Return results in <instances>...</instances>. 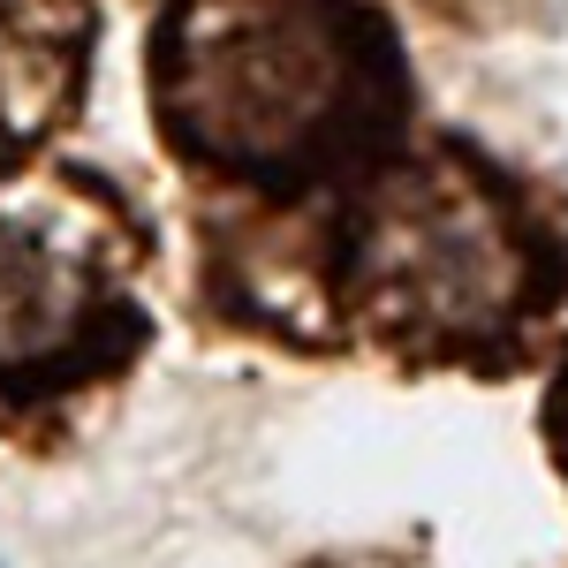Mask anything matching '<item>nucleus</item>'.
Instances as JSON below:
<instances>
[{
    "label": "nucleus",
    "instance_id": "obj_1",
    "mask_svg": "<svg viewBox=\"0 0 568 568\" xmlns=\"http://www.w3.org/2000/svg\"><path fill=\"white\" fill-rule=\"evenodd\" d=\"M152 122L190 175L296 197L372 175L402 130V45L364 0H160Z\"/></svg>",
    "mask_w": 568,
    "mask_h": 568
},
{
    "label": "nucleus",
    "instance_id": "obj_2",
    "mask_svg": "<svg viewBox=\"0 0 568 568\" xmlns=\"http://www.w3.org/2000/svg\"><path fill=\"white\" fill-rule=\"evenodd\" d=\"M561 296V251L470 144L387 152L326 220V311L394 356L485 364Z\"/></svg>",
    "mask_w": 568,
    "mask_h": 568
},
{
    "label": "nucleus",
    "instance_id": "obj_3",
    "mask_svg": "<svg viewBox=\"0 0 568 568\" xmlns=\"http://www.w3.org/2000/svg\"><path fill=\"white\" fill-rule=\"evenodd\" d=\"M136 258L144 235L99 175L0 168V417L99 387L144 349Z\"/></svg>",
    "mask_w": 568,
    "mask_h": 568
},
{
    "label": "nucleus",
    "instance_id": "obj_4",
    "mask_svg": "<svg viewBox=\"0 0 568 568\" xmlns=\"http://www.w3.org/2000/svg\"><path fill=\"white\" fill-rule=\"evenodd\" d=\"M99 8L91 0H0V168L53 136L91 77Z\"/></svg>",
    "mask_w": 568,
    "mask_h": 568
},
{
    "label": "nucleus",
    "instance_id": "obj_5",
    "mask_svg": "<svg viewBox=\"0 0 568 568\" xmlns=\"http://www.w3.org/2000/svg\"><path fill=\"white\" fill-rule=\"evenodd\" d=\"M546 439H554V463H561V478H568V356H561V372H554V394H546Z\"/></svg>",
    "mask_w": 568,
    "mask_h": 568
}]
</instances>
